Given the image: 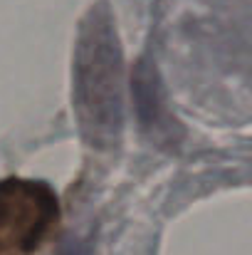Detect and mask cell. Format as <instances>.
<instances>
[{"label":"cell","mask_w":252,"mask_h":255,"mask_svg":"<svg viewBox=\"0 0 252 255\" xmlns=\"http://www.w3.org/2000/svg\"><path fill=\"white\" fill-rule=\"evenodd\" d=\"M60 218L57 193L45 181H0V255H32Z\"/></svg>","instance_id":"cell-2"},{"label":"cell","mask_w":252,"mask_h":255,"mask_svg":"<svg viewBox=\"0 0 252 255\" xmlns=\"http://www.w3.org/2000/svg\"><path fill=\"white\" fill-rule=\"evenodd\" d=\"M75 107L84 134L96 146H111L121 131V50L111 15L96 5L84 17L75 55Z\"/></svg>","instance_id":"cell-1"},{"label":"cell","mask_w":252,"mask_h":255,"mask_svg":"<svg viewBox=\"0 0 252 255\" xmlns=\"http://www.w3.org/2000/svg\"><path fill=\"white\" fill-rule=\"evenodd\" d=\"M60 255H91V253H89V248H86L84 243H80V241H72V243H70V246H67V248H65Z\"/></svg>","instance_id":"cell-3"}]
</instances>
